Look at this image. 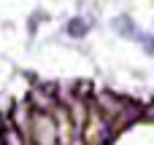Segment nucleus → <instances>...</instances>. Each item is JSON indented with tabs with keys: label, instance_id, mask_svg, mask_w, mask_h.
<instances>
[{
	"label": "nucleus",
	"instance_id": "obj_1",
	"mask_svg": "<svg viewBox=\"0 0 154 145\" xmlns=\"http://www.w3.org/2000/svg\"><path fill=\"white\" fill-rule=\"evenodd\" d=\"M70 32L73 35H81V32H87V24H79L76 22V24H70Z\"/></svg>",
	"mask_w": 154,
	"mask_h": 145
}]
</instances>
